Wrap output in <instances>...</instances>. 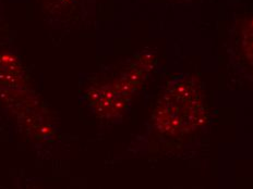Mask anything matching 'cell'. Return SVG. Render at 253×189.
I'll return each instance as SVG.
<instances>
[{
  "mask_svg": "<svg viewBox=\"0 0 253 189\" xmlns=\"http://www.w3.org/2000/svg\"><path fill=\"white\" fill-rule=\"evenodd\" d=\"M208 111L201 84L181 74L168 84L153 114L156 129L168 137L196 133L207 122Z\"/></svg>",
  "mask_w": 253,
  "mask_h": 189,
  "instance_id": "6da1fadb",
  "label": "cell"
},
{
  "mask_svg": "<svg viewBox=\"0 0 253 189\" xmlns=\"http://www.w3.org/2000/svg\"><path fill=\"white\" fill-rule=\"evenodd\" d=\"M241 48L247 62L253 70V15L245 20L241 26Z\"/></svg>",
  "mask_w": 253,
  "mask_h": 189,
  "instance_id": "7a4b0ae2",
  "label": "cell"
}]
</instances>
